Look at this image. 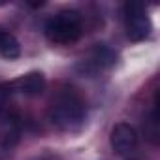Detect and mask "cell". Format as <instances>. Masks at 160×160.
Wrapping results in <instances>:
<instances>
[{
	"instance_id": "1",
	"label": "cell",
	"mask_w": 160,
	"mask_h": 160,
	"mask_svg": "<svg viewBox=\"0 0 160 160\" xmlns=\"http://www.w3.org/2000/svg\"><path fill=\"white\" fill-rule=\"evenodd\" d=\"M47 117L55 128L64 130V132L81 128L87 119L85 98L73 87H62L53 94L49 102Z\"/></svg>"
},
{
	"instance_id": "2",
	"label": "cell",
	"mask_w": 160,
	"mask_h": 160,
	"mask_svg": "<svg viewBox=\"0 0 160 160\" xmlns=\"http://www.w3.org/2000/svg\"><path fill=\"white\" fill-rule=\"evenodd\" d=\"M43 32L51 43L70 45L81 38V32H83L81 13L75 10H62L45 23Z\"/></svg>"
},
{
	"instance_id": "3",
	"label": "cell",
	"mask_w": 160,
	"mask_h": 160,
	"mask_svg": "<svg viewBox=\"0 0 160 160\" xmlns=\"http://www.w3.org/2000/svg\"><path fill=\"white\" fill-rule=\"evenodd\" d=\"M122 15H124V28H126V38L130 42H143L151 34V19L147 15L145 4L141 2H126L122 6Z\"/></svg>"
},
{
	"instance_id": "4",
	"label": "cell",
	"mask_w": 160,
	"mask_h": 160,
	"mask_svg": "<svg viewBox=\"0 0 160 160\" xmlns=\"http://www.w3.org/2000/svg\"><path fill=\"white\" fill-rule=\"evenodd\" d=\"M115 62H117V53L111 47H108L106 43H96L89 51V55L81 60L79 70H83L87 73H96V72L111 68Z\"/></svg>"
},
{
	"instance_id": "5",
	"label": "cell",
	"mask_w": 160,
	"mask_h": 160,
	"mask_svg": "<svg viewBox=\"0 0 160 160\" xmlns=\"http://www.w3.org/2000/svg\"><path fill=\"white\" fill-rule=\"evenodd\" d=\"M109 143H111V149L117 152V154H128L136 149L138 145V132L132 124L128 122H117L113 128H111V134H109Z\"/></svg>"
},
{
	"instance_id": "6",
	"label": "cell",
	"mask_w": 160,
	"mask_h": 160,
	"mask_svg": "<svg viewBox=\"0 0 160 160\" xmlns=\"http://www.w3.org/2000/svg\"><path fill=\"white\" fill-rule=\"evenodd\" d=\"M45 75L42 72H28L13 81H10V87H12V92L15 94H23V96H40L43 91H45Z\"/></svg>"
},
{
	"instance_id": "7",
	"label": "cell",
	"mask_w": 160,
	"mask_h": 160,
	"mask_svg": "<svg viewBox=\"0 0 160 160\" xmlns=\"http://www.w3.org/2000/svg\"><path fill=\"white\" fill-rule=\"evenodd\" d=\"M21 138V121L17 115L6 111L0 115V145L12 149Z\"/></svg>"
},
{
	"instance_id": "8",
	"label": "cell",
	"mask_w": 160,
	"mask_h": 160,
	"mask_svg": "<svg viewBox=\"0 0 160 160\" xmlns=\"http://www.w3.org/2000/svg\"><path fill=\"white\" fill-rule=\"evenodd\" d=\"M0 55H2L4 58H8V60L19 58V55H21L19 40L12 32H8L4 28H0Z\"/></svg>"
},
{
	"instance_id": "9",
	"label": "cell",
	"mask_w": 160,
	"mask_h": 160,
	"mask_svg": "<svg viewBox=\"0 0 160 160\" xmlns=\"http://www.w3.org/2000/svg\"><path fill=\"white\" fill-rule=\"evenodd\" d=\"M12 87L10 83H0V115L8 111V106L12 102Z\"/></svg>"
},
{
	"instance_id": "10",
	"label": "cell",
	"mask_w": 160,
	"mask_h": 160,
	"mask_svg": "<svg viewBox=\"0 0 160 160\" xmlns=\"http://www.w3.org/2000/svg\"><path fill=\"white\" fill-rule=\"evenodd\" d=\"M0 6H6V2H0Z\"/></svg>"
}]
</instances>
